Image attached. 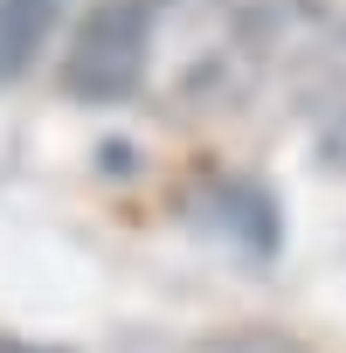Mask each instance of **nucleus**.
Segmentation results:
<instances>
[{"mask_svg": "<svg viewBox=\"0 0 346 353\" xmlns=\"http://www.w3.org/2000/svg\"><path fill=\"white\" fill-rule=\"evenodd\" d=\"M298 14L305 0H194L187 42L173 56V90L201 111L243 104L298 35Z\"/></svg>", "mask_w": 346, "mask_h": 353, "instance_id": "f257e3e1", "label": "nucleus"}, {"mask_svg": "<svg viewBox=\"0 0 346 353\" xmlns=\"http://www.w3.org/2000/svg\"><path fill=\"white\" fill-rule=\"evenodd\" d=\"M187 353H312L305 339H291L284 325H222L208 339H194Z\"/></svg>", "mask_w": 346, "mask_h": 353, "instance_id": "39448f33", "label": "nucleus"}, {"mask_svg": "<svg viewBox=\"0 0 346 353\" xmlns=\"http://www.w3.org/2000/svg\"><path fill=\"white\" fill-rule=\"evenodd\" d=\"M56 21V0H0V77H14Z\"/></svg>", "mask_w": 346, "mask_h": 353, "instance_id": "20e7f679", "label": "nucleus"}, {"mask_svg": "<svg viewBox=\"0 0 346 353\" xmlns=\"http://www.w3.org/2000/svg\"><path fill=\"white\" fill-rule=\"evenodd\" d=\"M152 21H159V8H145V0H97L63 42V70H56L63 90L83 104L132 97L152 70Z\"/></svg>", "mask_w": 346, "mask_h": 353, "instance_id": "f03ea898", "label": "nucleus"}, {"mask_svg": "<svg viewBox=\"0 0 346 353\" xmlns=\"http://www.w3.org/2000/svg\"><path fill=\"white\" fill-rule=\"evenodd\" d=\"M305 125L325 166H346V21L305 56Z\"/></svg>", "mask_w": 346, "mask_h": 353, "instance_id": "7ed1b4c3", "label": "nucleus"}]
</instances>
